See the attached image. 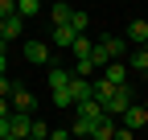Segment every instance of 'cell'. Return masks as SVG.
I'll return each mask as SVG.
<instances>
[{
	"label": "cell",
	"instance_id": "obj_5",
	"mask_svg": "<svg viewBox=\"0 0 148 140\" xmlns=\"http://www.w3.org/2000/svg\"><path fill=\"white\" fill-rule=\"evenodd\" d=\"M74 37H78V29H74L70 21H66V25H53V33H49V45H58V49H70V45H74Z\"/></svg>",
	"mask_w": 148,
	"mask_h": 140
},
{
	"label": "cell",
	"instance_id": "obj_11",
	"mask_svg": "<svg viewBox=\"0 0 148 140\" xmlns=\"http://www.w3.org/2000/svg\"><path fill=\"white\" fill-rule=\"evenodd\" d=\"M70 12H74V8L66 4V0H58V4L49 8V21H53V25H66V21H70Z\"/></svg>",
	"mask_w": 148,
	"mask_h": 140
},
{
	"label": "cell",
	"instance_id": "obj_2",
	"mask_svg": "<svg viewBox=\"0 0 148 140\" xmlns=\"http://www.w3.org/2000/svg\"><path fill=\"white\" fill-rule=\"evenodd\" d=\"M8 99H12V107H21V111H37V95L29 91V86H21V82H12Z\"/></svg>",
	"mask_w": 148,
	"mask_h": 140
},
{
	"label": "cell",
	"instance_id": "obj_16",
	"mask_svg": "<svg viewBox=\"0 0 148 140\" xmlns=\"http://www.w3.org/2000/svg\"><path fill=\"white\" fill-rule=\"evenodd\" d=\"M49 140H74L70 128H49Z\"/></svg>",
	"mask_w": 148,
	"mask_h": 140
},
{
	"label": "cell",
	"instance_id": "obj_8",
	"mask_svg": "<svg viewBox=\"0 0 148 140\" xmlns=\"http://www.w3.org/2000/svg\"><path fill=\"white\" fill-rule=\"evenodd\" d=\"M70 95H74V103H78V99H90V95H95V82L82 78V74H74L70 78Z\"/></svg>",
	"mask_w": 148,
	"mask_h": 140
},
{
	"label": "cell",
	"instance_id": "obj_10",
	"mask_svg": "<svg viewBox=\"0 0 148 140\" xmlns=\"http://www.w3.org/2000/svg\"><path fill=\"white\" fill-rule=\"evenodd\" d=\"M90 49H95V41H90L86 33H78V37H74V45H70V54H74V58H90Z\"/></svg>",
	"mask_w": 148,
	"mask_h": 140
},
{
	"label": "cell",
	"instance_id": "obj_1",
	"mask_svg": "<svg viewBox=\"0 0 148 140\" xmlns=\"http://www.w3.org/2000/svg\"><path fill=\"white\" fill-rule=\"evenodd\" d=\"M70 78L74 70L70 66H49V95H53V107H74V95H70Z\"/></svg>",
	"mask_w": 148,
	"mask_h": 140
},
{
	"label": "cell",
	"instance_id": "obj_3",
	"mask_svg": "<svg viewBox=\"0 0 148 140\" xmlns=\"http://www.w3.org/2000/svg\"><path fill=\"white\" fill-rule=\"evenodd\" d=\"M119 119H123L127 128H136V132H140V128L148 124V107H144V103H136V99H132V103H127V107H123V115H119Z\"/></svg>",
	"mask_w": 148,
	"mask_h": 140
},
{
	"label": "cell",
	"instance_id": "obj_19",
	"mask_svg": "<svg viewBox=\"0 0 148 140\" xmlns=\"http://www.w3.org/2000/svg\"><path fill=\"white\" fill-rule=\"evenodd\" d=\"M0 140H12V132H8V115H0Z\"/></svg>",
	"mask_w": 148,
	"mask_h": 140
},
{
	"label": "cell",
	"instance_id": "obj_9",
	"mask_svg": "<svg viewBox=\"0 0 148 140\" xmlns=\"http://www.w3.org/2000/svg\"><path fill=\"white\" fill-rule=\"evenodd\" d=\"M123 37L132 41V45H144V41H148V21H132V25H127V33H123Z\"/></svg>",
	"mask_w": 148,
	"mask_h": 140
},
{
	"label": "cell",
	"instance_id": "obj_17",
	"mask_svg": "<svg viewBox=\"0 0 148 140\" xmlns=\"http://www.w3.org/2000/svg\"><path fill=\"white\" fill-rule=\"evenodd\" d=\"M115 140H136V128H127V124L115 128Z\"/></svg>",
	"mask_w": 148,
	"mask_h": 140
},
{
	"label": "cell",
	"instance_id": "obj_18",
	"mask_svg": "<svg viewBox=\"0 0 148 140\" xmlns=\"http://www.w3.org/2000/svg\"><path fill=\"white\" fill-rule=\"evenodd\" d=\"M16 12V0H0V16H12Z\"/></svg>",
	"mask_w": 148,
	"mask_h": 140
},
{
	"label": "cell",
	"instance_id": "obj_12",
	"mask_svg": "<svg viewBox=\"0 0 148 140\" xmlns=\"http://www.w3.org/2000/svg\"><path fill=\"white\" fill-rule=\"evenodd\" d=\"M16 12H21L25 21L29 16H41V0H16Z\"/></svg>",
	"mask_w": 148,
	"mask_h": 140
},
{
	"label": "cell",
	"instance_id": "obj_15",
	"mask_svg": "<svg viewBox=\"0 0 148 140\" xmlns=\"http://www.w3.org/2000/svg\"><path fill=\"white\" fill-rule=\"evenodd\" d=\"M70 25H74V29H78V33H82V29L90 25V16H86L82 8H74V12H70Z\"/></svg>",
	"mask_w": 148,
	"mask_h": 140
},
{
	"label": "cell",
	"instance_id": "obj_14",
	"mask_svg": "<svg viewBox=\"0 0 148 140\" xmlns=\"http://www.w3.org/2000/svg\"><path fill=\"white\" fill-rule=\"evenodd\" d=\"M29 140H49V124H45V119H33V128H29Z\"/></svg>",
	"mask_w": 148,
	"mask_h": 140
},
{
	"label": "cell",
	"instance_id": "obj_21",
	"mask_svg": "<svg viewBox=\"0 0 148 140\" xmlns=\"http://www.w3.org/2000/svg\"><path fill=\"white\" fill-rule=\"evenodd\" d=\"M8 111H12V99H8V95H0V115H8Z\"/></svg>",
	"mask_w": 148,
	"mask_h": 140
},
{
	"label": "cell",
	"instance_id": "obj_13",
	"mask_svg": "<svg viewBox=\"0 0 148 140\" xmlns=\"http://www.w3.org/2000/svg\"><path fill=\"white\" fill-rule=\"evenodd\" d=\"M21 29H25V16H21V12H12V16H8V41L21 37Z\"/></svg>",
	"mask_w": 148,
	"mask_h": 140
},
{
	"label": "cell",
	"instance_id": "obj_6",
	"mask_svg": "<svg viewBox=\"0 0 148 140\" xmlns=\"http://www.w3.org/2000/svg\"><path fill=\"white\" fill-rule=\"evenodd\" d=\"M123 62H127V70H140V74H148V45H132Z\"/></svg>",
	"mask_w": 148,
	"mask_h": 140
},
{
	"label": "cell",
	"instance_id": "obj_7",
	"mask_svg": "<svg viewBox=\"0 0 148 140\" xmlns=\"http://www.w3.org/2000/svg\"><path fill=\"white\" fill-rule=\"evenodd\" d=\"M103 78H107V82H115V86H119V82H127V62H123V58L107 62V66H103Z\"/></svg>",
	"mask_w": 148,
	"mask_h": 140
},
{
	"label": "cell",
	"instance_id": "obj_22",
	"mask_svg": "<svg viewBox=\"0 0 148 140\" xmlns=\"http://www.w3.org/2000/svg\"><path fill=\"white\" fill-rule=\"evenodd\" d=\"M0 41H8V16H0Z\"/></svg>",
	"mask_w": 148,
	"mask_h": 140
},
{
	"label": "cell",
	"instance_id": "obj_4",
	"mask_svg": "<svg viewBox=\"0 0 148 140\" xmlns=\"http://www.w3.org/2000/svg\"><path fill=\"white\" fill-rule=\"evenodd\" d=\"M21 49H25V58H29V62H37V66H53V54H49V45H45V41H25Z\"/></svg>",
	"mask_w": 148,
	"mask_h": 140
},
{
	"label": "cell",
	"instance_id": "obj_20",
	"mask_svg": "<svg viewBox=\"0 0 148 140\" xmlns=\"http://www.w3.org/2000/svg\"><path fill=\"white\" fill-rule=\"evenodd\" d=\"M12 91V82H8V70H4V74H0V95H8Z\"/></svg>",
	"mask_w": 148,
	"mask_h": 140
}]
</instances>
